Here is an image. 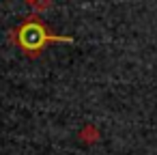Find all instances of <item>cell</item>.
<instances>
[{
    "label": "cell",
    "mask_w": 157,
    "mask_h": 155,
    "mask_svg": "<svg viewBox=\"0 0 157 155\" xmlns=\"http://www.w3.org/2000/svg\"><path fill=\"white\" fill-rule=\"evenodd\" d=\"M65 37H56V35H52L37 17H26L22 24H20V28L13 33V41L26 52V54H30V56H37L48 43H52V41H63Z\"/></svg>",
    "instance_id": "obj_1"
},
{
    "label": "cell",
    "mask_w": 157,
    "mask_h": 155,
    "mask_svg": "<svg viewBox=\"0 0 157 155\" xmlns=\"http://www.w3.org/2000/svg\"><path fill=\"white\" fill-rule=\"evenodd\" d=\"M28 2H35V0H28Z\"/></svg>",
    "instance_id": "obj_2"
}]
</instances>
